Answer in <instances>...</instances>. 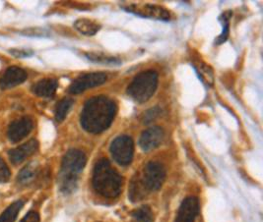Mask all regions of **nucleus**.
<instances>
[{"label":"nucleus","instance_id":"1","mask_svg":"<svg viewBox=\"0 0 263 222\" xmlns=\"http://www.w3.org/2000/svg\"><path fill=\"white\" fill-rule=\"evenodd\" d=\"M118 107L108 96L100 95L88 99L81 112L80 122L85 131L92 134H100L109 128Z\"/></svg>","mask_w":263,"mask_h":222},{"label":"nucleus","instance_id":"2","mask_svg":"<svg viewBox=\"0 0 263 222\" xmlns=\"http://www.w3.org/2000/svg\"><path fill=\"white\" fill-rule=\"evenodd\" d=\"M123 179L111 166L108 159H100L94 168L93 187L97 194L104 198L114 199L120 196Z\"/></svg>","mask_w":263,"mask_h":222},{"label":"nucleus","instance_id":"3","mask_svg":"<svg viewBox=\"0 0 263 222\" xmlns=\"http://www.w3.org/2000/svg\"><path fill=\"white\" fill-rule=\"evenodd\" d=\"M86 163L87 157L80 150L72 149L64 154L59 175V185L63 194H71L77 189L79 175L83 171Z\"/></svg>","mask_w":263,"mask_h":222},{"label":"nucleus","instance_id":"4","mask_svg":"<svg viewBox=\"0 0 263 222\" xmlns=\"http://www.w3.org/2000/svg\"><path fill=\"white\" fill-rule=\"evenodd\" d=\"M158 87V73L154 70L139 73L127 88V94L136 103L144 104L155 94Z\"/></svg>","mask_w":263,"mask_h":222},{"label":"nucleus","instance_id":"5","mask_svg":"<svg viewBox=\"0 0 263 222\" xmlns=\"http://www.w3.org/2000/svg\"><path fill=\"white\" fill-rule=\"evenodd\" d=\"M138 177L147 193L155 192L160 190L165 182L166 169L161 163L150 162L145 165L142 174Z\"/></svg>","mask_w":263,"mask_h":222},{"label":"nucleus","instance_id":"6","mask_svg":"<svg viewBox=\"0 0 263 222\" xmlns=\"http://www.w3.org/2000/svg\"><path fill=\"white\" fill-rule=\"evenodd\" d=\"M110 153L118 164L126 166L132 164L134 154V143L128 136H120L112 140Z\"/></svg>","mask_w":263,"mask_h":222},{"label":"nucleus","instance_id":"7","mask_svg":"<svg viewBox=\"0 0 263 222\" xmlns=\"http://www.w3.org/2000/svg\"><path fill=\"white\" fill-rule=\"evenodd\" d=\"M108 76L103 72H93L80 75L77 79L71 83L68 93L71 94H79L85 91L101 86L107 82Z\"/></svg>","mask_w":263,"mask_h":222},{"label":"nucleus","instance_id":"8","mask_svg":"<svg viewBox=\"0 0 263 222\" xmlns=\"http://www.w3.org/2000/svg\"><path fill=\"white\" fill-rule=\"evenodd\" d=\"M123 9L143 18H152L163 21H168L171 19V14L168 10L159 5L132 3L127 6H123Z\"/></svg>","mask_w":263,"mask_h":222},{"label":"nucleus","instance_id":"9","mask_svg":"<svg viewBox=\"0 0 263 222\" xmlns=\"http://www.w3.org/2000/svg\"><path fill=\"white\" fill-rule=\"evenodd\" d=\"M34 128V121L31 117L25 116L13 121L8 128V139L18 143L26 138Z\"/></svg>","mask_w":263,"mask_h":222},{"label":"nucleus","instance_id":"10","mask_svg":"<svg viewBox=\"0 0 263 222\" xmlns=\"http://www.w3.org/2000/svg\"><path fill=\"white\" fill-rule=\"evenodd\" d=\"M165 132L161 127H151L145 130L139 140V146L144 152L155 150L164 140Z\"/></svg>","mask_w":263,"mask_h":222},{"label":"nucleus","instance_id":"11","mask_svg":"<svg viewBox=\"0 0 263 222\" xmlns=\"http://www.w3.org/2000/svg\"><path fill=\"white\" fill-rule=\"evenodd\" d=\"M199 212V200L195 197L183 199L178 211L176 222H195Z\"/></svg>","mask_w":263,"mask_h":222},{"label":"nucleus","instance_id":"12","mask_svg":"<svg viewBox=\"0 0 263 222\" xmlns=\"http://www.w3.org/2000/svg\"><path fill=\"white\" fill-rule=\"evenodd\" d=\"M27 73L24 69L17 66H12L4 72L0 78V88L2 90H9L22 83L27 79Z\"/></svg>","mask_w":263,"mask_h":222},{"label":"nucleus","instance_id":"13","mask_svg":"<svg viewBox=\"0 0 263 222\" xmlns=\"http://www.w3.org/2000/svg\"><path fill=\"white\" fill-rule=\"evenodd\" d=\"M39 149V143L36 140H30L16 149L9 151V158L14 165L22 164L25 159L33 155Z\"/></svg>","mask_w":263,"mask_h":222},{"label":"nucleus","instance_id":"14","mask_svg":"<svg viewBox=\"0 0 263 222\" xmlns=\"http://www.w3.org/2000/svg\"><path fill=\"white\" fill-rule=\"evenodd\" d=\"M59 83L55 79H44L32 87V92L41 97H51L58 90Z\"/></svg>","mask_w":263,"mask_h":222},{"label":"nucleus","instance_id":"15","mask_svg":"<svg viewBox=\"0 0 263 222\" xmlns=\"http://www.w3.org/2000/svg\"><path fill=\"white\" fill-rule=\"evenodd\" d=\"M39 170H40V166L36 163L27 164L18 174V178H17L18 183L23 186L32 184L39 174Z\"/></svg>","mask_w":263,"mask_h":222},{"label":"nucleus","instance_id":"16","mask_svg":"<svg viewBox=\"0 0 263 222\" xmlns=\"http://www.w3.org/2000/svg\"><path fill=\"white\" fill-rule=\"evenodd\" d=\"M74 28L84 35H95L101 29V25L89 19H78Z\"/></svg>","mask_w":263,"mask_h":222},{"label":"nucleus","instance_id":"17","mask_svg":"<svg viewBox=\"0 0 263 222\" xmlns=\"http://www.w3.org/2000/svg\"><path fill=\"white\" fill-rule=\"evenodd\" d=\"M24 206V200L19 199L11 204L0 215V222H15L19 212Z\"/></svg>","mask_w":263,"mask_h":222},{"label":"nucleus","instance_id":"18","mask_svg":"<svg viewBox=\"0 0 263 222\" xmlns=\"http://www.w3.org/2000/svg\"><path fill=\"white\" fill-rule=\"evenodd\" d=\"M194 68L197 72L199 78L201 79V81L206 84L207 86H212L214 83V74L212 68L205 64L202 61H198L196 63H194Z\"/></svg>","mask_w":263,"mask_h":222},{"label":"nucleus","instance_id":"19","mask_svg":"<svg viewBox=\"0 0 263 222\" xmlns=\"http://www.w3.org/2000/svg\"><path fill=\"white\" fill-rule=\"evenodd\" d=\"M73 104H74V100L69 97H65L58 103L57 107H55V111H54L55 120L58 122H62L65 119L69 110L71 109Z\"/></svg>","mask_w":263,"mask_h":222},{"label":"nucleus","instance_id":"20","mask_svg":"<svg viewBox=\"0 0 263 222\" xmlns=\"http://www.w3.org/2000/svg\"><path fill=\"white\" fill-rule=\"evenodd\" d=\"M232 17V12H224L220 17L219 21L222 24V33L216 38V45H221L225 43L228 39L229 36V32H230V19Z\"/></svg>","mask_w":263,"mask_h":222},{"label":"nucleus","instance_id":"21","mask_svg":"<svg viewBox=\"0 0 263 222\" xmlns=\"http://www.w3.org/2000/svg\"><path fill=\"white\" fill-rule=\"evenodd\" d=\"M132 217L136 222H153L154 214L148 206H143L135 211H132Z\"/></svg>","mask_w":263,"mask_h":222},{"label":"nucleus","instance_id":"22","mask_svg":"<svg viewBox=\"0 0 263 222\" xmlns=\"http://www.w3.org/2000/svg\"><path fill=\"white\" fill-rule=\"evenodd\" d=\"M87 58L96 63H103V64H120V61L116 57L108 56L104 53H97V52H90L86 54Z\"/></svg>","mask_w":263,"mask_h":222},{"label":"nucleus","instance_id":"23","mask_svg":"<svg viewBox=\"0 0 263 222\" xmlns=\"http://www.w3.org/2000/svg\"><path fill=\"white\" fill-rule=\"evenodd\" d=\"M10 177H11V172L7 164H5V162L0 157V184L8 182Z\"/></svg>","mask_w":263,"mask_h":222},{"label":"nucleus","instance_id":"24","mask_svg":"<svg viewBox=\"0 0 263 222\" xmlns=\"http://www.w3.org/2000/svg\"><path fill=\"white\" fill-rule=\"evenodd\" d=\"M161 112V109L159 107H154V108H151L149 110H147L145 113H144L143 118H142V121L145 124H148L150 122H152L154 119H156L157 117L159 116Z\"/></svg>","mask_w":263,"mask_h":222},{"label":"nucleus","instance_id":"25","mask_svg":"<svg viewBox=\"0 0 263 222\" xmlns=\"http://www.w3.org/2000/svg\"><path fill=\"white\" fill-rule=\"evenodd\" d=\"M9 51L12 55L17 58H23V57H27V56H30L31 54H33L32 51L26 50V49H10Z\"/></svg>","mask_w":263,"mask_h":222},{"label":"nucleus","instance_id":"26","mask_svg":"<svg viewBox=\"0 0 263 222\" xmlns=\"http://www.w3.org/2000/svg\"><path fill=\"white\" fill-rule=\"evenodd\" d=\"M20 222H41L40 215L36 211H30Z\"/></svg>","mask_w":263,"mask_h":222}]
</instances>
